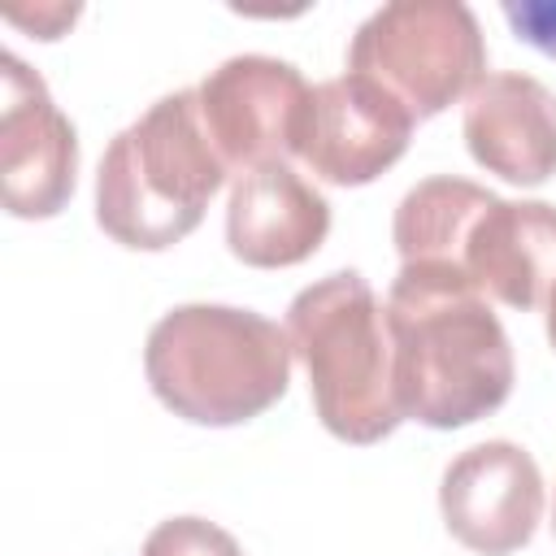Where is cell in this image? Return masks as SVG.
<instances>
[{"label": "cell", "mask_w": 556, "mask_h": 556, "mask_svg": "<svg viewBox=\"0 0 556 556\" xmlns=\"http://www.w3.org/2000/svg\"><path fill=\"white\" fill-rule=\"evenodd\" d=\"M486 300L508 308H539L556 291V204L547 200H491L465 226L452 256Z\"/></svg>", "instance_id": "10"}, {"label": "cell", "mask_w": 556, "mask_h": 556, "mask_svg": "<svg viewBox=\"0 0 556 556\" xmlns=\"http://www.w3.org/2000/svg\"><path fill=\"white\" fill-rule=\"evenodd\" d=\"M287 326L235 304H178L143 343L152 395L191 426H243L291 387Z\"/></svg>", "instance_id": "3"}, {"label": "cell", "mask_w": 556, "mask_h": 556, "mask_svg": "<svg viewBox=\"0 0 556 556\" xmlns=\"http://www.w3.org/2000/svg\"><path fill=\"white\" fill-rule=\"evenodd\" d=\"M543 308H547V343H552V352H556V291L547 295V304H543Z\"/></svg>", "instance_id": "15"}, {"label": "cell", "mask_w": 556, "mask_h": 556, "mask_svg": "<svg viewBox=\"0 0 556 556\" xmlns=\"http://www.w3.org/2000/svg\"><path fill=\"white\" fill-rule=\"evenodd\" d=\"M460 135L486 174L543 187L556 174V91L521 70L486 74L465 96Z\"/></svg>", "instance_id": "11"}, {"label": "cell", "mask_w": 556, "mask_h": 556, "mask_svg": "<svg viewBox=\"0 0 556 556\" xmlns=\"http://www.w3.org/2000/svg\"><path fill=\"white\" fill-rule=\"evenodd\" d=\"M287 339L308 374L317 421L334 439L369 447L400 430L387 308L361 269H334L304 287L287 308Z\"/></svg>", "instance_id": "4"}, {"label": "cell", "mask_w": 556, "mask_h": 556, "mask_svg": "<svg viewBox=\"0 0 556 556\" xmlns=\"http://www.w3.org/2000/svg\"><path fill=\"white\" fill-rule=\"evenodd\" d=\"M226 174L200 122L195 87L169 91L104 148L96 169V226L130 252H165L204 222Z\"/></svg>", "instance_id": "2"}, {"label": "cell", "mask_w": 556, "mask_h": 556, "mask_svg": "<svg viewBox=\"0 0 556 556\" xmlns=\"http://www.w3.org/2000/svg\"><path fill=\"white\" fill-rule=\"evenodd\" d=\"M408 109L369 78L343 74L308 91L295 156L330 187H365L408 152Z\"/></svg>", "instance_id": "9"}, {"label": "cell", "mask_w": 556, "mask_h": 556, "mask_svg": "<svg viewBox=\"0 0 556 556\" xmlns=\"http://www.w3.org/2000/svg\"><path fill=\"white\" fill-rule=\"evenodd\" d=\"M439 513L460 547L478 556H513L543 521V473L521 443H473L443 469Z\"/></svg>", "instance_id": "8"}, {"label": "cell", "mask_w": 556, "mask_h": 556, "mask_svg": "<svg viewBox=\"0 0 556 556\" xmlns=\"http://www.w3.org/2000/svg\"><path fill=\"white\" fill-rule=\"evenodd\" d=\"M139 556H243V547L230 530L204 517H169L143 539Z\"/></svg>", "instance_id": "13"}, {"label": "cell", "mask_w": 556, "mask_h": 556, "mask_svg": "<svg viewBox=\"0 0 556 556\" xmlns=\"http://www.w3.org/2000/svg\"><path fill=\"white\" fill-rule=\"evenodd\" d=\"M348 74L369 78L413 122H426L486 78V39L460 0H395L356 26Z\"/></svg>", "instance_id": "5"}, {"label": "cell", "mask_w": 556, "mask_h": 556, "mask_svg": "<svg viewBox=\"0 0 556 556\" xmlns=\"http://www.w3.org/2000/svg\"><path fill=\"white\" fill-rule=\"evenodd\" d=\"M0 195L9 217L48 222L78 187V130L48 83L17 56H0Z\"/></svg>", "instance_id": "7"}, {"label": "cell", "mask_w": 556, "mask_h": 556, "mask_svg": "<svg viewBox=\"0 0 556 556\" xmlns=\"http://www.w3.org/2000/svg\"><path fill=\"white\" fill-rule=\"evenodd\" d=\"M552 530H556V504H552Z\"/></svg>", "instance_id": "16"}, {"label": "cell", "mask_w": 556, "mask_h": 556, "mask_svg": "<svg viewBox=\"0 0 556 556\" xmlns=\"http://www.w3.org/2000/svg\"><path fill=\"white\" fill-rule=\"evenodd\" d=\"M395 404L404 421L460 430L513 395V343L491 300L452 265H400L387 291Z\"/></svg>", "instance_id": "1"}, {"label": "cell", "mask_w": 556, "mask_h": 556, "mask_svg": "<svg viewBox=\"0 0 556 556\" xmlns=\"http://www.w3.org/2000/svg\"><path fill=\"white\" fill-rule=\"evenodd\" d=\"M308 91L313 87L291 61L243 52L208 70V78L195 87V104L226 169L248 174L295 156Z\"/></svg>", "instance_id": "6"}, {"label": "cell", "mask_w": 556, "mask_h": 556, "mask_svg": "<svg viewBox=\"0 0 556 556\" xmlns=\"http://www.w3.org/2000/svg\"><path fill=\"white\" fill-rule=\"evenodd\" d=\"M330 235L326 195L282 165H261L235 178L226 204V248L252 269H291Z\"/></svg>", "instance_id": "12"}, {"label": "cell", "mask_w": 556, "mask_h": 556, "mask_svg": "<svg viewBox=\"0 0 556 556\" xmlns=\"http://www.w3.org/2000/svg\"><path fill=\"white\" fill-rule=\"evenodd\" d=\"M500 13L521 43L556 61V0H504Z\"/></svg>", "instance_id": "14"}]
</instances>
